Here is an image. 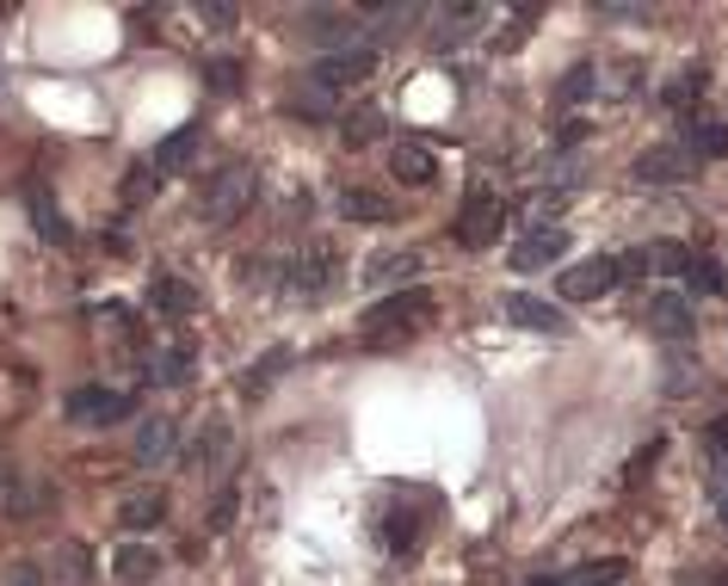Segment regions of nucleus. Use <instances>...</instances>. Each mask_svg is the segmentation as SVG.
Masks as SVG:
<instances>
[{"instance_id":"4468645a","label":"nucleus","mask_w":728,"mask_h":586,"mask_svg":"<svg viewBox=\"0 0 728 586\" xmlns=\"http://www.w3.org/2000/svg\"><path fill=\"white\" fill-rule=\"evenodd\" d=\"M25 204H32L37 235H44L50 247H63L68 241V223H63V210H56V192H50V185H32V192H25Z\"/></svg>"},{"instance_id":"72a5a7b5","label":"nucleus","mask_w":728,"mask_h":586,"mask_svg":"<svg viewBox=\"0 0 728 586\" xmlns=\"http://www.w3.org/2000/svg\"><path fill=\"white\" fill-rule=\"evenodd\" d=\"M697 445H704V457H728V414H716L710 426L697 432Z\"/></svg>"},{"instance_id":"c9c22d12","label":"nucleus","mask_w":728,"mask_h":586,"mask_svg":"<svg viewBox=\"0 0 728 586\" xmlns=\"http://www.w3.org/2000/svg\"><path fill=\"white\" fill-rule=\"evenodd\" d=\"M210 87L235 93V87H241V62H229V56H222V62H210Z\"/></svg>"},{"instance_id":"ea45409f","label":"nucleus","mask_w":728,"mask_h":586,"mask_svg":"<svg viewBox=\"0 0 728 586\" xmlns=\"http://www.w3.org/2000/svg\"><path fill=\"white\" fill-rule=\"evenodd\" d=\"M587 137H593L587 123H562V130H556V149H580Z\"/></svg>"},{"instance_id":"cd10ccee","label":"nucleus","mask_w":728,"mask_h":586,"mask_svg":"<svg viewBox=\"0 0 728 586\" xmlns=\"http://www.w3.org/2000/svg\"><path fill=\"white\" fill-rule=\"evenodd\" d=\"M685 149L697 154V161H722L728 154V123H692V142Z\"/></svg>"},{"instance_id":"412c9836","label":"nucleus","mask_w":728,"mask_h":586,"mask_svg":"<svg viewBox=\"0 0 728 586\" xmlns=\"http://www.w3.org/2000/svg\"><path fill=\"white\" fill-rule=\"evenodd\" d=\"M340 216H352V223H395V204L377 198V192H340Z\"/></svg>"},{"instance_id":"f3484780","label":"nucleus","mask_w":728,"mask_h":586,"mask_svg":"<svg viewBox=\"0 0 728 586\" xmlns=\"http://www.w3.org/2000/svg\"><path fill=\"white\" fill-rule=\"evenodd\" d=\"M50 507V493L37 488V481H0V512H7V519H32V512H44Z\"/></svg>"},{"instance_id":"58836bf2","label":"nucleus","mask_w":728,"mask_h":586,"mask_svg":"<svg viewBox=\"0 0 728 586\" xmlns=\"http://www.w3.org/2000/svg\"><path fill=\"white\" fill-rule=\"evenodd\" d=\"M661 451H666V438H649V445H642V451L630 457V476H642L649 463H661Z\"/></svg>"},{"instance_id":"dca6fc26","label":"nucleus","mask_w":728,"mask_h":586,"mask_svg":"<svg viewBox=\"0 0 728 586\" xmlns=\"http://www.w3.org/2000/svg\"><path fill=\"white\" fill-rule=\"evenodd\" d=\"M173 451H180V426H173L167 414L149 420V426L137 432V463H167Z\"/></svg>"},{"instance_id":"20e7f679","label":"nucleus","mask_w":728,"mask_h":586,"mask_svg":"<svg viewBox=\"0 0 728 586\" xmlns=\"http://www.w3.org/2000/svg\"><path fill=\"white\" fill-rule=\"evenodd\" d=\"M500 229H507V204H500L495 192H469L464 210H457V247L481 253V247L500 241Z\"/></svg>"},{"instance_id":"f8f14e48","label":"nucleus","mask_w":728,"mask_h":586,"mask_svg":"<svg viewBox=\"0 0 728 586\" xmlns=\"http://www.w3.org/2000/svg\"><path fill=\"white\" fill-rule=\"evenodd\" d=\"M389 173H395L402 185H433L438 180V154L420 149V142H402V149L389 154Z\"/></svg>"},{"instance_id":"a211bd4d","label":"nucleus","mask_w":728,"mask_h":586,"mask_svg":"<svg viewBox=\"0 0 728 586\" xmlns=\"http://www.w3.org/2000/svg\"><path fill=\"white\" fill-rule=\"evenodd\" d=\"M192 154H198V123H180L167 142L155 149V173H180V167H192Z\"/></svg>"},{"instance_id":"4be33fe9","label":"nucleus","mask_w":728,"mask_h":586,"mask_svg":"<svg viewBox=\"0 0 728 586\" xmlns=\"http://www.w3.org/2000/svg\"><path fill=\"white\" fill-rule=\"evenodd\" d=\"M377 137H383V111H377V106L346 111V118H340V142H346V149H365V142H377Z\"/></svg>"},{"instance_id":"2eb2a0df","label":"nucleus","mask_w":728,"mask_h":586,"mask_svg":"<svg viewBox=\"0 0 728 586\" xmlns=\"http://www.w3.org/2000/svg\"><path fill=\"white\" fill-rule=\"evenodd\" d=\"M111 574H118V580H155L161 555L149 550V543H118V550H111Z\"/></svg>"},{"instance_id":"1a4fd4ad","label":"nucleus","mask_w":728,"mask_h":586,"mask_svg":"<svg viewBox=\"0 0 728 586\" xmlns=\"http://www.w3.org/2000/svg\"><path fill=\"white\" fill-rule=\"evenodd\" d=\"M611 284H618V265L605 260H580V265H568V272H562V296H574V303H593V296H605L611 291Z\"/></svg>"},{"instance_id":"f257e3e1","label":"nucleus","mask_w":728,"mask_h":586,"mask_svg":"<svg viewBox=\"0 0 728 586\" xmlns=\"http://www.w3.org/2000/svg\"><path fill=\"white\" fill-rule=\"evenodd\" d=\"M426 315H433V296L426 291H395V296H383V303H371L358 315V339H365V346H389V339L414 334Z\"/></svg>"},{"instance_id":"2f4dec72","label":"nucleus","mask_w":728,"mask_h":586,"mask_svg":"<svg viewBox=\"0 0 728 586\" xmlns=\"http://www.w3.org/2000/svg\"><path fill=\"white\" fill-rule=\"evenodd\" d=\"M149 198H155V161L130 167V180H124V204H149Z\"/></svg>"},{"instance_id":"9d476101","label":"nucleus","mask_w":728,"mask_h":586,"mask_svg":"<svg viewBox=\"0 0 728 586\" xmlns=\"http://www.w3.org/2000/svg\"><path fill=\"white\" fill-rule=\"evenodd\" d=\"M309 31L322 37L327 50H352V37H365V19H358L352 7H315Z\"/></svg>"},{"instance_id":"423d86ee","label":"nucleus","mask_w":728,"mask_h":586,"mask_svg":"<svg viewBox=\"0 0 728 586\" xmlns=\"http://www.w3.org/2000/svg\"><path fill=\"white\" fill-rule=\"evenodd\" d=\"M630 173L642 185H680V180H692V173H697V154L685 149V142H661V149H642V154H635Z\"/></svg>"},{"instance_id":"c03bdc74","label":"nucleus","mask_w":728,"mask_h":586,"mask_svg":"<svg viewBox=\"0 0 728 586\" xmlns=\"http://www.w3.org/2000/svg\"><path fill=\"white\" fill-rule=\"evenodd\" d=\"M685 586H728V574H692Z\"/></svg>"},{"instance_id":"c756f323","label":"nucleus","mask_w":728,"mask_h":586,"mask_svg":"<svg viewBox=\"0 0 728 586\" xmlns=\"http://www.w3.org/2000/svg\"><path fill=\"white\" fill-rule=\"evenodd\" d=\"M420 265H426V260L408 247V253H383V260H371V278H377V284H383V278H414Z\"/></svg>"},{"instance_id":"5701e85b","label":"nucleus","mask_w":728,"mask_h":586,"mask_svg":"<svg viewBox=\"0 0 728 586\" xmlns=\"http://www.w3.org/2000/svg\"><path fill=\"white\" fill-rule=\"evenodd\" d=\"M685 284H692L697 296H722L728 291V272H722V260H710V253H692V272H685Z\"/></svg>"},{"instance_id":"37998d69","label":"nucleus","mask_w":728,"mask_h":586,"mask_svg":"<svg viewBox=\"0 0 728 586\" xmlns=\"http://www.w3.org/2000/svg\"><path fill=\"white\" fill-rule=\"evenodd\" d=\"M204 19H210V25L222 31V25H235V7H204Z\"/></svg>"},{"instance_id":"e433bc0d","label":"nucleus","mask_w":728,"mask_h":586,"mask_svg":"<svg viewBox=\"0 0 728 586\" xmlns=\"http://www.w3.org/2000/svg\"><path fill=\"white\" fill-rule=\"evenodd\" d=\"M296 111H303V118H327V111H334V93H327V87L303 93V99H296Z\"/></svg>"},{"instance_id":"c85d7f7f","label":"nucleus","mask_w":728,"mask_h":586,"mask_svg":"<svg viewBox=\"0 0 728 586\" xmlns=\"http://www.w3.org/2000/svg\"><path fill=\"white\" fill-rule=\"evenodd\" d=\"M383 543H389L395 555H414V550H420V524L408 519V512H389V524H383Z\"/></svg>"},{"instance_id":"49530a36","label":"nucleus","mask_w":728,"mask_h":586,"mask_svg":"<svg viewBox=\"0 0 728 586\" xmlns=\"http://www.w3.org/2000/svg\"><path fill=\"white\" fill-rule=\"evenodd\" d=\"M531 586H562L556 574H531Z\"/></svg>"},{"instance_id":"39448f33","label":"nucleus","mask_w":728,"mask_h":586,"mask_svg":"<svg viewBox=\"0 0 728 586\" xmlns=\"http://www.w3.org/2000/svg\"><path fill=\"white\" fill-rule=\"evenodd\" d=\"M377 75V50L371 44H352V50H322L315 56V87H365Z\"/></svg>"},{"instance_id":"a878e982","label":"nucleus","mask_w":728,"mask_h":586,"mask_svg":"<svg viewBox=\"0 0 728 586\" xmlns=\"http://www.w3.org/2000/svg\"><path fill=\"white\" fill-rule=\"evenodd\" d=\"M697 93H704V68H685L680 80H666V87H661V106L666 111H692Z\"/></svg>"},{"instance_id":"79ce46f5","label":"nucleus","mask_w":728,"mask_h":586,"mask_svg":"<svg viewBox=\"0 0 728 586\" xmlns=\"http://www.w3.org/2000/svg\"><path fill=\"white\" fill-rule=\"evenodd\" d=\"M710 500H716V519H722V531H728V476L710 481Z\"/></svg>"},{"instance_id":"4c0bfd02","label":"nucleus","mask_w":728,"mask_h":586,"mask_svg":"<svg viewBox=\"0 0 728 586\" xmlns=\"http://www.w3.org/2000/svg\"><path fill=\"white\" fill-rule=\"evenodd\" d=\"M611 265H618V284H635V278L649 272V253H618Z\"/></svg>"},{"instance_id":"6ab92c4d","label":"nucleus","mask_w":728,"mask_h":586,"mask_svg":"<svg viewBox=\"0 0 728 586\" xmlns=\"http://www.w3.org/2000/svg\"><path fill=\"white\" fill-rule=\"evenodd\" d=\"M630 580V562L623 555H599V562H580L562 586H623Z\"/></svg>"},{"instance_id":"a18cd8bd","label":"nucleus","mask_w":728,"mask_h":586,"mask_svg":"<svg viewBox=\"0 0 728 586\" xmlns=\"http://www.w3.org/2000/svg\"><path fill=\"white\" fill-rule=\"evenodd\" d=\"M7 580H13V586H37V568H13Z\"/></svg>"},{"instance_id":"0eeeda50","label":"nucleus","mask_w":728,"mask_h":586,"mask_svg":"<svg viewBox=\"0 0 728 586\" xmlns=\"http://www.w3.org/2000/svg\"><path fill=\"white\" fill-rule=\"evenodd\" d=\"M562 247H568V235H562L556 223H537L525 241H512V272H543V265H556Z\"/></svg>"},{"instance_id":"393cba45","label":"nucleus","mask_w":728,"mask_h":586,"mask_svg":"<svg viewBox=\"0 0 728 586\" xmlns=\"http://www.w3.org/2000/svg\"><path fill=\"white\" fill-rule=\"evenodd\" d=\"M167 519V500H155V493H142V500H124L118 507V524L124 531H149V524H161Z\"/></svg>"},{"instance_id":"ddd939ff","label":"nucleus","mask_w":728,"mask_h":586,"mask_svg":"<svg viewBox=\"0 0 728 586\" xmlns=\"http://www.w3.org/2000/svg\"><path fill=\"white\" fill-rule=\"evenodd\" d=\"M649 327L661 339H692V308H685V296H673V291H661L649 303Z\"/></svg>"},{"instance_id":"473e14b6","label":"nucleus","mask_w":728,"mask_h":586,"mask_svg":"<svg viewBox=\"0 0 728 586\" xmlns=\"http://www.w3.org/2000/svg\"><path fill=\"white\" fill-rule=\"evenodd\" d=\"M149 370H155V383H186V377H192V352H161Z\"/></svg>"},{"instance_id":"b1692460","label":"nucleus","mask_w":728,"mask_h":586,"mask_svg":"<svg viewBox=\"0 0 728 586\" xmlns=\"http://www.w3.org/2000/svg\"><path fill=\"white\" fill-rule=\"evenodd\" d=\"M593 80H599V68H593V62H574L568 75H562V87H556V106H587Z\"/></svg>"},{"instance_id":"f704fd0d","label":"nucleus","mask_w":728,"mask_h":586,"mask_svg":"<svg viewBox=\"0 0 728 586\" xmlns=\"http://www.w3.org/2000/svg\"><path fill=\"white\" fill-rule=\"evenodd\" d=\"M531 19H537V7H525L519 19H507V31H500L495 44H500V50H519V44H525V31H531Z\"/></svg>"},{"instance_id":"a19ab883","label":"nucleus","mask_w":728,"mask_h":586,"mask_svg":"<svg viewBox=\"0 0 728 586\" xmlns=\"http://www.w3.org/2000/svg\"><path fill=\"white\" fill-rule=\"evenodd\" d=\"M235 519V493H222V500H210V531H222V524Z\"/></svg>"},{"instance_id":"bb28decb","label":"nucleus","mask_w":728,"mask_h":586,"mask_svg":"<svg viewBox=\"0 0 728 586\" xmlns=\"http://www.w3.org/2000/svg\"><path fill=\"white\" fill-rule=\"evenodd\" d=\"M649 272L654 278H685V272H692V247H680V241L649 247Z\"/></svg>"},{"instance_id":"7ed1b4c3","label":"nucleus","mask_w":728,"mask_h":586,"mask_svg":"<svg viewBox=\"0 0 728 586\" xmlns=\"http://www.w3.org/2000/svg\"><path fill=\"white\" fill-rule=\"evenodd\" d=\"M130 408H137V395L118 383H80L63 401L68 426H118V420H130Z\"/></svg>"},{"instance_id":"6e6552de","label":"nucleus","mask_w":728,"mask_h":586,"mask_svg":"<svg viewBox=\"0 0 728 586\" xmlns=\"http://www.w3.org/2000/svg\"><path fill=\"white\" fill-rule=\"evenodd\" d=\"M507 322L525 327V334H568V315H562L556 303L531 296V291H512V296H507Z\"/></svg>"},{"instance_id":"f03ea898","label":"nucleus","mask_w":728,"mask_h":586,"mask_svg":"<svg viewBox=\"0 0 728 586\" xmlns=\"http://www.w3.org/2000/svg\"><path fill=\"white\" fill-rule=\"evenodd\" d=\"M253 192H260L253 161H229V167L198 192V216H204V223H217V229H229V223H241V210L253 204Z\"/></svg>"},{"instance_id":"aec40b11","label":"nucleus","mask_w":728,"mask_h":586,"mask_svg":"<svg viewBox=\"0 0 728 586\" xmlns=\"http://www.w3.org/2000/svg\"><path fill=\"white\" fill-rule=\"evenodd\" d=\"M149 303H155L161 315H173V322H180V315H192V308H198V296L186 291V278H167V272H161L155 284H149Z\"/></svg>"},{"instance_id":"9b49d317","label":"nucleus","mask_w":728,"mask_h":586,"mask_svg":"<svg viewBox=\"0 0 728 586\" xmlns=\"http://www.w3.org/2000/svg\"><path fill=\"white\" fill-rule=\"evenodd\" d=\"M291 284H296V296H303V303H309V296H322V291H334V253H327V247H309V253L296 260Z\"/></svg>"},{"instance_id":"7c9ffc66","label":"nucleus","mask_w":728,"mask_h":586,"mask_svg":"<svg viewBox=\"0 0 728 586\" xmlns=\"http://www.w3.org/2000/svg\"><path fill=\"white\" fill-rule=\"evenodd\" d=\"M222 451H229V426H222V420H204L198 445H192V463H210V457H222Z\"/></svg>"}]
</instances>
